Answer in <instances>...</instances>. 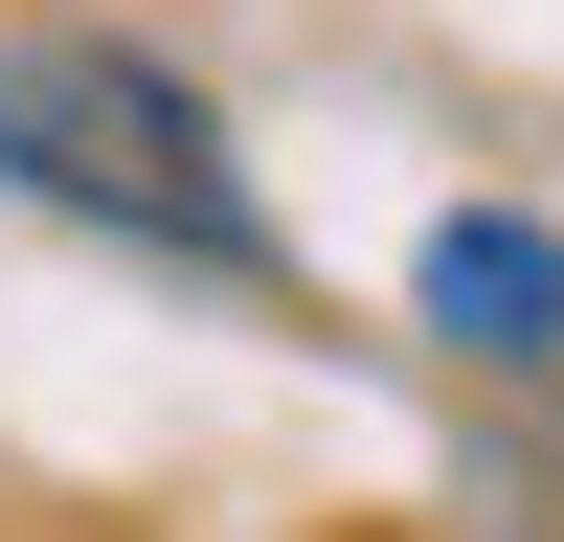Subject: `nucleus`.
Returning a JSON list of instances; mask_svg holds the SVG:
<instances>
[{"label":"nucleus","instance_id":"obj_1","mask_svg":"<svg viewBox=\"0 0 564 542\" xmlns=\"http://www.w3.org/2000/svg\"><path fill=\"white\" fill-rule=\"evenodd\" d=\"M0 181H23V204H68V226H113V249H159V271L294 294V249H271V204H249V159H226V113L159 68V45H113V23L0 45Z\"/></svg>","mask_w":564,"mask_h":542},{"label":"nucleus","instance_id":"obj_2","mask_svg":"<svg viewBox=\"0 0 564 542\" xmlns=\"http://www.w3.org/2000/svg\"><path fill=\"white\" fill-rule=\"evenodd\" d=\"M406 316H430L452 361H497V384H564V226L542 204H452L430 249H406Z\"/></svg>","mask_w":564,"mask_h":542}]
</instances>
